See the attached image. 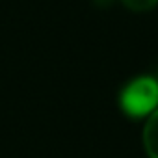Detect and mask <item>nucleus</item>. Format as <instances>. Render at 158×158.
I'll list each match as a JSON object with an SVG mask.
<instances>
[{
  "label": "nucleus",
  "instance_id": "obj_1",
  "mask_svg": "<svg viewBox=\"0 0 158 158\" xmlns=\"http://www.w3.org/2000/svg\"><path fill=\"white\" fill-rule=\"evenodd\" d=\"M119 110L132 121H145L158 108V78L138 74L123 84L117 95Z\"/></svg>",
  "mask_w": 158,
  "mask_h": 158
},
{
  "label": "nucleus",
  "instance_id": "obj_2",
  "mask_svg": "<svg viewBox=\"0 0 158 158\" xmlns=\"http://www.w3.org/2000/svg\"><path fill=\"white\" fill-rule=\"evenodd\" d=\"M141 143L147 158H158V108L143 121Z\"/></svg>",
  "mask_w": 158,
  "mask_h": 158
},
{
  "label": "nucleus",
  "instance_id": "obj_3",
  "mask_svg": "<svg viewBox=\"0 0 158 158\" xmlns=\"http://www.w3.org/2000/svg\"><path fill=\"white\" fill-rule=\"evenodd\" d=\"M121 4L132 13H147L158 6V0H121Z\"/></svg>",
  "mask_w": 158,
  "mask_h": 158
},
{
  "label": "nucleus",
  "instance_id": "obj_4",
  "mask_svg": "<svg viewBox=\"0 0 158 158\" xmlns=\"http://www.w3.org/2000/svg\"><path fill=\"white\" fill-rule=\"evenodd\" d=\"M114 2H115V0H93V4L99 6V8H110Z\"/></svg>",
  "mask_w": 158,
  "mask_h": 158
},
{
  "label": "nucleus",
  "instance_id": "obj_5",
  "mask_svg": "<svg viewBox=\"0 0 158 158\" xmlns=\"http://www.w3.org/2000/svg\"><path fill=\"white\" fill-rule=\"evenodd\" d=\"M156 78H158V74H156Z\"/></svg>",
  "mask_w": 158,
  "mask_h": 158
}]
</instances>
